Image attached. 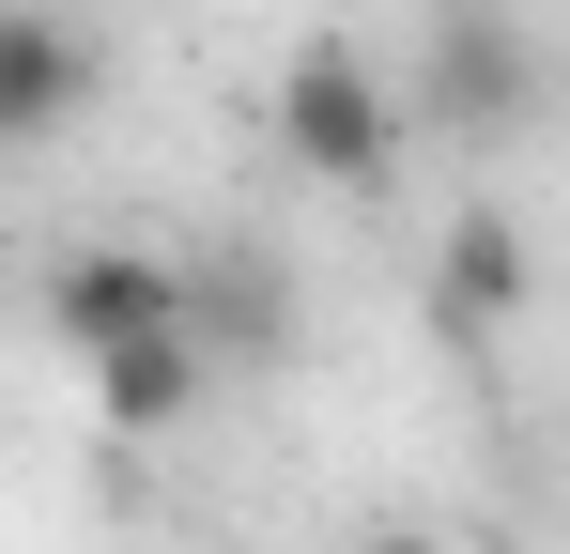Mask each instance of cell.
<instances>
[{"label":"cell","mask_w":570,"mask_h":554,"mask_svg":"<svg viewBox=\"0 0 570 554\" xmlns=\"http://www.w3.org/2000/svg\"><path fill=\"white\" fill-rule=\"evenodd\" d=\"M186 339H200L216 369L278 355V339H293V293H278V263H263V247H232V263H186Z\"/></svg>","instance_id":"obj_7"},{"label":"cell","mask_w":570,"mask_h":554,"mask_svg":"<svg viewBox=\"0 0 570 554\" xmlns=\"http://www.w3.org/2000/svg\"><path fill=\"white\" fill-rule=\"evenodd\" d=\"M200 400H216V355H200L186 324H155V339H108L94 355V416L124 447H155V432H186Z\"/></svg>","instance_id":"obj_5"},{"label":"cell","mask_w":570,"mask_h":554,"mask_svg":"<svg viewBox=\"0 0 570 554\" xmlns=\"http://www.w3.org/2000/svg\"><path fill=\"white\" fill-rule=\"evenodd\" d=\"M278 155L308 185H385L401 170V92H385V62L355 31H308L278 62Z\"/></svg>","instance_id":"obj_1"},{"label":"cell","mask_w":570,"mask_h":554,"mask_svg":"<svg viewBox=\"0 0 570 554\" xmlns=\"http://www.w3.org/2000/svg\"><path fill=\"white\" fill-rule=\"evenodd\" d=\"M416 108L448 123V139H509L524 108H540V47H524V16L509 0H432V31H416Z\"/></svg>","instance_id":"obj_2"},{"label":"cell","mask_w":570,"mask_h":554,"mask_svg":"<svg viewBox=\"0 0 570 554\" xmlns=\"http://www.w3.org/2000/svg\"><path fill=\"white\" fill-rule=\"evenodd\" d=\"M355 554H448V540H432V524H371Z\"/></svg>","instance_id":"obj_8"},{"label":"cell","mask_w":570,"mask_h":554,"mask_svg":"<svg viewBox=\"0 0 570 554\" xmlns=\"http://www.w3.org/2000/svg\"><path fill=\"white\" fill-rule=\"evenodd\" d=\"M94 31L62 16V0H0V155L16 139H47V123H78L94 108Z\"/></svg>","instance_id":"obj_4"},{"label":"cell","mask_w":570,"mask_h":554,"mask_svg":"<svg viewBox=\"0 0 570 554\" xmlns=\"http://www.w3.org/2000/svg\"><path fill=\"white\" fill-rule=\"evenodd\" d=\"M509 308H524V231H509L493 200H463L448 247H432V324H448V339H493Z\"/></svg>","instance_id":"obj_6"},{"label":"cell","mask_w":570,"mask_h":554,"mask_svg":"<svg viewBox=\"0 0 570 554\" xmlns=\"http://www.w3.org/2000/svg\"><path fill=\"white\" fill-rule=\"evenodd\" d=\"M155 324H186V263H155V247H78V263L47 277V339L62 355L155 339Z\"/></svg>","instance_id":"obj_3"}]
</instances>
